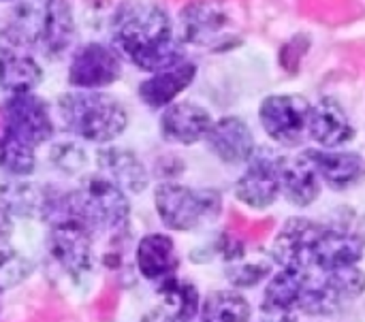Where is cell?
I'll list each match as a JSON object with an SVG mask.
<instances>
[{
	"mask_svg": "<svg viewBox=\"0 0 365 322\" xmlns=\"http://www.w3.org/2000/svg\"><path fill=\"white\" fill-rule=\"evenodd\" d=\"M156 295L160 299V310L173 321L190 322L199 316L201 295L192 282L178 276H169L158 282Z\"/></svg>",
	"mask_w": 365,
	"mask_h": 322,
	"instance_id": "cell-24",
	"label": "cell"
},
{
	"mask_svg": "<svg viewBox=\"0 0 365 322\" xmlns=\"http://www.w3.org/2000/svg\"><path fill=\"white\" fill-rule=\"evenodd\" d=\"M2 126L4 135L17 139L28 147H38L53 137V120L49 105L34 94L9 96L2 107Z\"/></svg>",
	"mask_w": 365,
	"mask_h": 322,
	"instance_id": "cell-8",
	"label": "cell"
},
{
	"mask_svg": "<svg viewBox=\"0 0 365 322\" xmlns=\"http://www.w3.org/2000/svg\"><path fill=\"white\" fill-rule=\"evenodd\" d=\"M205 143L210 152L225 165H246L257 150L250 126L237 115H225L216 120L205 137Z\"/></svg>",
	"mask_w": 365,
	"mask_h": 322,
	"instance_id": "cell-12",
	"label": "cell"
},
{
	"mask_svg": "<svg viewBox=\"0 0 365 322\" xmlns=\"http://www.w3.org/2000/svg\"><path fill=\"white\" fill-rule=\"evenodd\" d=\"M248 299L237 291H214L201 301V322H250Z\"/></svg>",
	"mask_w": 365,
	"mask_h": 322,
	"instance_id": "cell-26",
	"label": "cell"
},
{
	"mask_svg": "<svg viewBox=\"0 0 365 322\" xmlns=\"http://www.w3.org/2000/svg\"><path fill=\"white\" fill-rule=\"evenodd\" d=\"M135 265L137 271L152 282H160L169 276H175L180 267L175 242L165 233L143 235L135 250Z\"/></svg>",
	"mask_w": 365,
	"mask_h": 322,
	"instance_id": "cell-19",
	"label": "cell"
},
{
	"mask_svg": "<svg viewBox=\"0 0 365 322\" xmlns=\"http://www.w3.org/2000/svg\"><path fill=\"white\" fill-rule=\"evenodd\" d=\"M13 233V220H11V214L0 205V244H4Z\"/></svg>",
	"mask_w": 365,
	"mask_h": 322,
	"instance_id": "cell-33",
	"label": "cell"
},
{
	"mask_svg": "<svg viewBox=\"0 0 365 322\" xmlns=\"http://www.w3.org/2000/svg\"><path fill=\"white\" fill-rule=\"evenodd\" d=\"M154 207L169 231L186 233L214 222L222 212V197L212 188H190L163 182L154 190Z\"/></svg>",
	"mask_w": 365,
	"mask_h": 322,
	"instance_id": "cell-4",
	"label": "cell"
},
{
	"mask_svg": "<svg viewBox=\"0 0 365 322\" xmlns=\"http://www.w3.org/2000/svg\"><path fill=\"white\" fill-rule=\"evenodd\" d=\"M32 271L34 265L21 252L11 248H0V293L24 284L32 276Z\"/></svg>",
	"mask_w": 365,
	"mask_h": 322,
	"instance_id": "cell-28",
	"label": "cell"
},
{
	"mask_svg": "<svg viewBox=\"0 0 365 322\" xmlns=\"http://www.w3.org/2000/svg\"><path fill=\"white\" fill-rule=\"evenodd\" d=\"M323 274L327 276L331 289L342 301H353L365 293V274L357 265L336 271H323Z\"/></svg>",
	"mask_w": 365,
	"mask_h": 322,
	"instance_id": "cell-30",
	"label": "cell"
},
{
	"mask_svg": "<svg viewBox=\"0 0 365 322\" xmlns=\"http://www.w3.org/2000/svg\"><path fill=\"white\" fill-rule=\"evenodd\" d=\"M212 113L197 103H173L160 115V135L175 145H195L203 141L212 128Z\"/></svg>",
	"mask_w": 365,
	"mask_h": 322,
	"instance_id": "cell-14",
	"label": "cell"
},
{
	"mask_svg": "<svg viewBox=\"0 0 365 322\" xmlns=\"http://www.w3.org/2000/svg\"><path fill=\"white\" fill-rule=\"evenodd\" d=\"M111 43L145 73H158L186 58L169 13L150 0H126L118 6L111 17Z\"/></svg>",
	"mask_w": 365,
	"mask_h": 322,
	"instance_id": "cell-1",
	"label": "cell"
},
{
	"mask_svg": "<svg viewBox=\"0 0 365 322\" xmlns=\"http://www.w3.org/2000/svg\"><path fill=\"white\" fill-rule=\"evenodd\" d=\"M49 222L47 248L51 259L75 280L88 276L94 267V231L73 214L53 209Z\"/></svg>",
	"mask_w": 365,
	"mask_h": 322,
	"instance_id": "cell-6",
	"label": "cell"
},
{
	"mask_svg": "<svg viewBox=\"0 0 365 322\" xmlns=\"http://www.w3.org/2000/svg\"><path fill=\"white\" fill-rule=\"evenodd\" d=\"M53 209L77 216L94 233H118L128 224L130 216L126 192L101 173L83 177L81 184L71 192H53L49 212Z\"/></svg>",
	"mask_w": 365,
	"mask_h": 322,
	"instance_id": "cell-3",
	"label": "cell"
},
{
	"mask_svg": "<svg viewBox=\"0 0 365 322\" xmlns=\"http://www.w3.org/2000/svg\"><path fill=\"white\" fill-rule=\"evenodd\" d=\"M43 24V4L41 0H19L6 17L4 36L13 45L32 47L38 45Z\"/></svg>",
	"mask_w": 365,
	"mask_h": 322,
	"instance_id": "cell-25",
	"label": "cell"
},
{
	"mask_svg": "<svg viewBox=\"0 0 365 322\" xmlns=\"http://www.w3.org/2000/svg\"><path fill=\"white\" fill-rule=\"evenodd\" d=\"M36 169V156L34 150L19 143L17 139L9 135H0V171H4L11 177L26 180Z\"/></svg>",
	"mask_w": 365,
	"mask_h": 322,
	"instance_id": "cell-27",
	"label": "cell"
},
{
	"mask_svg": "<svg viewBox=\"0 0 365 322\" xmlns=\"http://www.w3.org/2000/svg\"><path fill=\"white\" fill-rule=\"evenodd\" d=\"M53 199V190L43 184L11 177L0 184V205L11 218H45Z\"/></svg>",
	"mask_w": 365,
	"mask_h": 322,
	"instance_id": "cell-20",
	"label": "cell"
},
{
	"mask_svg": "<svg viewBox=\"0 0 365 322\" xmlns=\"http://www.w3.org/2000/svg\"><path fill=\"white\" fill-rule=\"evenodd\" d=\"M312 105L299 94H269L259 107L265 135L282 147H297L308 135Z\"/></svg>",
	"mask_w": 365,
	"mask_h": 322,
	"instance_id": "cell-7",
	"label": "cell"
},
{
	"mask_svg": "<svg viewBox=\"0 0 365 322\" xmlns=\"http://www.w3.org/2000/svg\"><path fill=\"white\" fill-rule=\"evenodd\" d=\"M364 239L351 231L323 227L319 229L312 250H310V269L317 271H336L353 267L364 256Z\"/></svg>",
	"mask_w": 365,
	"mask_h": 322,
	"instance_id": "cell-11",
	"label": "cell"
},
{
	"mask_svg": "<svg viewBox=\"0 0 365 322\" xmlns=\"http://www.w3.org/2000/svg\"><path fill=\"white\" fill-rule=\"evenodd\" d=\"M139 322H178V321H173L169 314H165V312L158 308V310H152V312H148V314H145V316H143V318H141Z\"/></svg>",
	"mask_w": 365,
	"mask_h": 322,
	"instance_id": "cell-34",
	"label": "cell"
},
{
	"mask_svg": "<svg viewBox=\"0 0 365 322\" xmlns=\"http://www.w3.org/2000/svg\"><path fill=\"white\" fill-rule=\"evenodd\" d=\"M178 38L210 51H229L242 43L229 6L220 0H192L178 17Z\"/></svg>",
	"mask_w": 365,
	"mask_h": 322,
	"instance_id": "cell-5",
	"label": "cell"
},
{
	"mask_svg": "<svg viewBox=\"0 0 365 322\" xmlns=\"http://www.w3.org/2000/svg\"><path fill=\"white\" fill-rule=\"evenodd\" d=\"M122 56L103 43H86L68 64V85L75 90H103L122 77Z\"/></svg>",
	"mask_w": 365,
	"mask_h": 322,
	"instance_id": "cell-10",
	"label": "cell"
},
{
	"mask_svg": "<svg viewBox=\"0 0 365 322\" xmlns=\"http://www.w3.org/2000/svg\"><path fill=\"white\" fill-rule=\"evenodd\" d=\"M49 162L64 175H77L86 169V150L75 141H58L49 150Z\"/></svg>",
	"mask_w": 365,
	"mask_h": 322,
	"instance_id": "cell-29",
	"label": "cell"
},
{
	"mask_svg": "<svg viewBox=\"0 0 365 322\" xmlns=\"http://www.w3.org/2000/svg\"><path fill=\"white\" fill-rule=\"evenodd\" d=\"M269 276V267L265 263H242L235 261L227 267V280L233 289H252L259 286Z\"/></svg>",
	"mask_w": 365,
	"mask_h": 322,
	"instance_id": "cell-31",
	"label": "cell"
},
{
	"mask_svg": "<svg viewBox=\"0 0 365 322\" xmlns=\"http://www.w3.org/2000/svg\"><path fill=\"white\" fill-rule=\"evenodd\" d=\"M308 137L323 147H340L355 139V126L344 107L334 98H321L310 109Z\"/></svg>",
	"mask_w": 365,
	"mask_h": 322,
	"instance_id": "cell-18",
	"label": "cell"
},
{
	"mask_svg": "<svg viewBox=\"0 0 365 322\" xmlns=\"http://www.w3.org/2000/svg\"><path fill=\"white\" fill-rule=\"evenodd\" d=\"M257 322H297V314L289 310H278V308H265L261 306V316Z\"/></svg>",
	"mask_w": 365,
	"mask_h": 322,
	"instance_id": "cell-32",
	"label": "cell"
},
{
	"mask_svg": "<svg viewBox=\"0 0 365 322\" xmlns=\"http://www.w3.org/2000/svg\"><path fill=\"white\" fill-rule=\"evenodd\" d=\"M321 175L312 150L297 156L282 158L280 165V194L295 207H308L321 197Z\"/></svg>",
	"mask_w": 365,
	"mask_h": 322,
	"instance_id": "cell-13",
	"label": "cell"
},
{
	"mask_svg": "<svg viewBox=\"0 0 365 322\" xmlns=\"http://www.w3.org/2000/svg\"><path fill=\"white\" fill-rule=\"evenodd\" d=\"M321 224L308 218H289L274 239V261L280 269H310V250Z\"/></svg>",
	"mask_w": 365,
	"mask_h": 322,
	"instance_id": "cell-16",
	"label": "cell"
},
{
	"mask_svg": "<svg viewBox=\"0 0 365 322\" xmlns=\"http://www.w3.org/2000/svg\"><path fill=\"white\" fill-rule=\"evenodd\" d=\"M282 158L272 147H257L246 162V171L235 182V197L252 209H265L280 197Z\"/></svg>",
	"mask_w": 365,
	"mask_h": 322,
	"instance_id": "cell-9",
	"label": "cell"
},
{
	"mask_svg": "<svg viewBox=\"0 0 365 322\" xmlns=\"http://www.w3.org/2000/svg\"><path fill=\"white\" fill-rule=\"evenodd\" d=\"M43 81V68L28 53L0 49V92L9 96L32 94Z\"/></svg>",
	"mask_w": 365,
	"mask_h": 322,
	"instance_id": "cell-23",
	"label": "cell"
},
{
	"mask_svg": "<svg viewBox=\"0 0 365 322\" xmlns=\"http://www.w3.org/2000/svg\"><path fill=\"white\" fill-rule=\"evenodd\" d=\"M96 167L103 177L113 182L126 194H141L150 186V173L143 160L128 147L103 145L96 152Z\"/></svg>",
	"mask_w": 365,
	"mask_h": 322,
	"instance_id": "cell-15",
	"label": "cell"
},
{
	"mask_svg": "<svg viewBox=\"0 0 365 322\" xmlns=\"http://www.w3.org/2000/svg\"><path fill=\"white\" fill-rule=\"evenodd\" d=\"M43 24L38 47L47 58H60L75 41V17L66 0H41Z\"/></svg>",
	"mask_w": 365,
	"mask_h": 322,
	"instance_id": "cell-21",
	"label": "cell"
},
{
	"mask_svg": "<svg viewBox=\"0 0 365 322\" xmlns=\"http://www.w3.org/2000/svg\"><path fill=\"white\" fill-rule=\"evenodd\" d=\"M321 182L331 190H349L364 182L365 158L355 152H323L312 150Z\"/></svg>",
	"mask_w": 365,
	"mask_h": 322,
	"instance_id": "cell-22",
	"label": "cell"
},
{
	"mask_svg": "<svg viewBox=\"0 0 365 322\" xmlns=\"http://www.w3.org/2000/svg\"><path fill=\"white\" fill-rule=\"evenodd\" d=\"M62 126L90 143L109 145L128 126L126 107L101 90H71L58 96Z\"/></svg>",
	"mask_w": 365,
	"mask_h": 322,
	"instance_id": "cell-2",
	"label": "cell"
},
{
	"mask_svg": "<svg viewBox=\"0 0 365 322\" xmlns=\"http://www.w3.org/2000/svg\"><path fill=\"white\" fill-rule=\"evenodd\" d=\"M197 77V64L190 60H182L169 68H163L158 73H152L148 79H143L137 88V94L141 103L150 109H165L173 105V100L190 88V83Z\"/></svg>",
	"mask_w": 365,
	"mask_h": 322,
	"instance_id": "cell-17",
	"label": "cell"
}]
</instances>
